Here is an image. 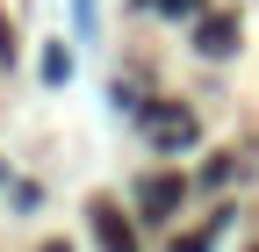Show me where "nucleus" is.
Segmentation results:
<instances>
[{
    "mask_svg": "<svg viewBox=\"0 0 259 252\" xmlns=\"http://www.w3.org/2000/svg\"><path fill=\"white\" fill-rule=\"evenodd\" d=\"M94 238H101L108 252H137V231H130V224H122L108 202H94Z\"/></svg>",
    "mask_w": 259,
    "mask_h": 252,
    "instance_id": "obj_3",
    "label": "nucleus"
},
{
    "mask_svg": "<svg viewBox=\"0 0 259 252\" xmlns=\"http://www.w3.org/2000/svg\"><path fill=\"white\" fill-rule=\"evenodd\" d=\"M187 202V187L173 180V173H158V180H144V216H173Z\"/></svg>",
    "mask_w": 259,
    "mask_h": 252,
    "instance_id": "obj_4",
    "label": "nucleus"
},
{
    "mask_svg": "<svg viewBox=\"0 0 259 252\" xmlns=\"http://www.w3.org/2000/svg\"><path fill=\"white\" fill-rule=\"evenodd\" d=\"M44 79H51V87L72 79V58H65V44H51V51H44Z\"/></svg>",
    "mask_w": 259,
    "mask_h": 252,
    "instance_id": "obj_5",
    "label": "nucleus"
},
{
    "mask_svg": "<svg viewBox=\"0 0 259 252\" xmlns=\"http://www.w3.org/2000/svg\"><path fill=\"white\" fill-rule=\"evenodd\" d=\"M0 58H15V36H8V22H0Z\"/></svg>",
    "mask_w": 259,
    "mask_h": 252,
    "instance_id": "obj_7",
    "label": "nucleus"
},
{
    "mask_svg": "<svg viewBox=\"0 0 259 252\" xmlns=\"http://www.w3.org/2000/svg\"><path fill=\"white\" fill-rule=\"evenodd\" d=\"M194 51H202V58H231V51H238V22L202 15V29H194Z\"/></svg>",
    "mask_w": 259,
    "mask_h": 252,
    "instance_id": "obj_2",
    "label": "nucleus"
},
{
    "mask_svg": "<svg viewBox=\"0 0 259 252\" xmlns=\"http://www.w3.org/2000/svg\"><path fill=\"white\" fill-rule=\"evenodd\" d=\"M144 130H151V144H158V151H180V144H194V115L158 101V108H144Z\"/></svg>",
    "mask_w": 259,
    "mask_h": 252,
    "instance_id": "obj_1",
    "label": "nucleus"
},
{
    "mask_svg": "<svg viewBox=\"0 0 259 252\" xmlns=\"http://www.w3.org/2000/svg\"><path fill=\"white\" fill-rule=\"evenodd\" d=\"M44 252H65V245H44Z\"/></svg>",
    "mask_w": 259,
    "mask_h": 252,
    "instance_id": "obj_8",
    "label": "nucleus"
},
{
    "mask_svg": "<svg viewBox=\"0 0 259 252\" xmlns=\"http://www.w3.org/2000/svg\"><path fill=\"white\" fill-rule=\"evenodd\" d=\"M158 8H166V15H194L202 0H158Z\"/></svg>",
    "mask_w": 259,
    "mask_h": 252,
    "instance_id": "obj_6",
    "label": "nucleus"
}]
</instances>
